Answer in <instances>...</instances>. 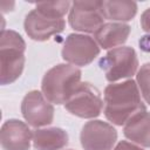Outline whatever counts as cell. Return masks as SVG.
Listing matches in <instances>:
<instances>
[{
    "label": "cell",
    "mask_w": 150,
    "mask_h": 150,
    "mask_svg": "<svg viewBox=\"0 0 150 150\" xmlns=\"http://www.w3.org/2000/svg\"><path fill=\"white\" fill-rule=\"evenodd\" d=\"M68 142V134L62 128H38L33 131V146L36 150H61Z\"/></svg>",
    "instance_id": "obj_14"
},
{
    "label": "cell",
    "mask_w": 150,
    "mask_h": 150,
    "mask_svg": "<svg viewBox=\"0 0 150 150\" xmlns=\"http://www.w3.org/2000/svg\"><path fill=\"white\" fill-rule=\"evenodd\" d=\"M64 108L74 116L95 118L100 116L103 108L101 93L91 83L81 82L64 103Z\"/></svg>",
    "instance_id": "obj_5"
},
{
    "label": "cell",
    "mask_w": 150,
    "mask_h": 150,
    "mask_svg": "<svg viewBox=\"0 0 150 150\" xmlns=\"http://www.w3.org/2000/svg\"><path fill=\"white\" fill-rule=\"evenodd\" d=\"M136 83L144 101L150 104V62L141 66L136 74Z\"/></svg>",
    "instance_id": "obj_17"
},
{
    "label": "cell",
    "mask_w": 150,
    "mask_h": 150,
    "mask_svg": "<svg viewBox=\"0 0 150 150\" xmlns=\"http://www.w3.org/2000/svg\"><path fill=\"white\" fill-rule=\"evenodd\" d=\"M30 142H33V131L27 123L16 118L2 123L0 129L2 150H29Z\"/></svg>",
    "instance_id": "obj_11"
},
{
    "label": "cell",
    "mask_w": 150,
    "mask_h": 150,
    "mask_svg": "<svg viewBox=\"0 0 150 150\" xmlns=\"http://www.w3.org/2000/svg\"><path fill=\"white\" fill-rule=\"evenodd\" d=\"M98 66L104 71L105 79L109 82L115 83L118 80H129L136 74L138 57L132 47H117L108 50V53L100 59Z\"/></svg>",
    "instance_id": "obj_4"
},
{
    "label": "cell",
    "mask_w": 150,
    "mask_h": 150,
    "mask_svg": "<svg viewBox=\"0 0 150 150\" xmlns=\"http://www.w3.org/2000/svg\"><path fill=\"white\" fill-rule=\"evenodd\" d=\"M26 42L22 36L12 29H2L0 35V83L2 86L15 82L25 68Z\"/></svg>",
    "instance_id": "obj_3"
},
{
    "label": "cell",
    "mask_w": 150,
    "mask_h": 150,
    "mask_svg": "<svg viewBox=\"0 0 150 150\" xmlns=\"http://www.w3.org/2000/svg\"><path fill=\"white\" fill-rule=\"evenodd\" d=\"M101 48L96 40L86 34H69L63 43L62 59L73 66L84 67L90 64L100 55Z\"/></svg>",
    "instance_id": "obj_6"
},
{
    "label": "cell",
    "mask_w": 150,
    "mask_h": 150,
    "mask_svg": "<svg viewBox=\"0 0 150 150\" xmlns=\"http://www.w3.org/2000/svg\"><path fill=\"white\" fill-rule=\"evenodd\" d=\"M70 1H47V2H38L35 5V9L50 19H63V16L70 11L71 7Z\"/></svg>",
    "instance_id": "obj_16"
},
{
    "label": "cell",
    "mask_w": 150,
    "mask_h": 150,
    "mask_svg": "<svg viewBox=\"0 0 150 150\" xmlns=\"http://www.w3.org/2000/svg\"><path fill=\"white\" fill-rule=\"evenodd\" d=\"M101 12L105 20H111L112 22L130 21L137 13V4L125 0H103L101 1Z\"/></svg>",
    "instance_id": "obj_15"
},
{
    "label": "cell",
    "mask_w": 150,
    "mask_h": 150,
    "mask_svg": "<svg viewBox=\"0 0 150 150\" xmlns=\"http://www.w3.org/2000/svg\"><path fill=\"white\" fill-rule=\"evenodd\" d=\"M68 22L75 30L95 34L104 23L101 1H74L68 14Z\"/></svg>",
    "instance_id": "obj_7"
},
{
    "label": "cell",
    "mask_w": 150,
    "mask_h": 150,
    "mask_svg": "<svg viewBox=\"0 0 150 150\" xmlns=\"http://www.w3.org/2000/svg\"><path fill=\"white\" fill-rule=\"evenodd\" d=\"M103 97L104 116L115 125H124L132 115L145 110L138 86L132 79L108 84Z\"/></svg>",
    "instance_id": "obj_1"
},
{
    "label": "cell",
    "mask_w": 150,
    "mask_h": 150,
    "mask_svg": "<svg viewBox=\"0 0 150 150\" xmlns=\"http://www.w3.org/2000/svg\"><path fill=\"white\" fill-rule=\"evenodd\" d=\"M139 22H141L142 29H143L144 32L149 33V35H150V8L145 9V11L142 13Z\"/></svg>",
    "instance_id": "obj_18"
},
{
    "label": "cell",
    "mask_w": 150,
    "mask_h": 150,
    "mask_svg": "<svg viewBox=\"0 0 150 150\" xmlns=\"http://www.w3.org/2000/svg\"><path fill=\"white\" fill-rule=\"evenodd\" d=\"M131 32V27L124 22H107L103 23L94 34V39L100 48L114 49L122 46Z\"/></svg>",
    "instance_id": "obj_13"
},
{
    "label": "cell",
    "mask_w": 150,
    "mask_h": 150,
    "mask_svg": "<svg viewBox=\"0 0 150 150\" xmlns=\"http://www.w3.org/2000/svg\"><path fill=\"white\" fill-rule=\"evenodd\" d=\"M80 141L84 150H112L117 141V131L108 122L91 120L82 127Z\"/></svg>",
    "instance_id": "obj_9"
},
{
    "label": "cell",
    "mask_w": 150,
    "mask_h": 150,
    "mask_svg": "<svg viewBox=\"0 0 150 150\" xmlns=\"http://www.w3.org/2000/svg\"><path fill=\"white\" fill-rule=\"evenodd\" d=\"M139 47L144 52H150V35H144L139 39Z\"/></svg>",
    "instance_id": "obj_20"
},
{
    "label": "cell",
    "mask_w": 150,
    "mask_h": 150,
    "mask_svg": "<svg viewBox=\"0 0 150 150\" xmlns=\"http://www.w3.org/2000/svg\"><path fill=\"white\" fill-rule=\"evenodd\" d=\"M23 28L28 38L34 41H46L50 36L64 30V19H50L40 14L35 8L30 11L23 22Z\"/></svg>",
    "instance_id": "obj_10"
},
{
    "label": "cell",
    "mask_w": 150,
    "mask_h": 150,
    "mask_svg": "<svg viewBox=\"0 0 150 150\" xmlns=\"http://www.w3.org/2000/svg\"><path fill=\"white\" fill-rule=\"evenodd\" d=\"M114 150H143L142 146H138L131 142L128 141H121L117 143V145L115 146Z\"/></svg>",
    "instance_id": "obj_19"
},
{
    "label": "cell",
    "mask_w": 150,
    "mask_h": 150,
    "mask_svg": "<svg viewBox=\"0 0 150 150\" xmlns=\"http://www.w3.org/2000/svg\"><path fill=\"white\" fill-rule=\"evenodd\" d=\"M123 134L131 143L150 148V112L142 110L132 115L123 125Z\"/></svg>",
    "instance_id": "obj_12"
},
{
    "label": "cell",
    "mask_w": 150,
    "mask_h": 150,
    "mask_svg": "<svg viewBox=\"0 0 150 150\" xmlns=\"http://www.w3.org/2000/svg\"><path fill=\"white\" fill-rule=\"evenodd\" d=\"M54 105L50 103L42 91H28L21 102V114L28 125L41 128L52 124L54 120Z\"/></svg>",
    "instance_id": "obj_8"
},
{
    "label": "cell",
    "mask_w": 150,
    "mask_h": 150,
    "mask_svg": "<svg viewBox=\"0 0 150 150\" xmlns=\"http://www.w3.org/2000/svg\"><path fill=\"white\" fill-rule=\"evenodd\" d=\"M82 71L69 63H59L46 71L41 82V91L54 104H64L75 88L81 83Z\"/></svg>",
    "instance_id": "obj_2"
}]
</instances>
